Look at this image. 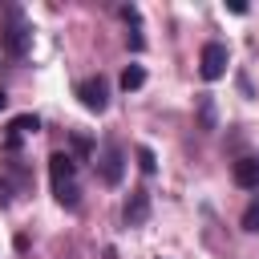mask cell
Masks as SVG:
<instances>
[{
    "instance_id": "cell-16",
    "label": "cell",
    "mask_w": 259,
    "mask_h": 259,
    "mask_svg": "<svg viewBox=\"0 0 259 259\" xmlns=\"http://www.w3.org/2000/svg\"><path fill=\"white\" fill-rule=\"evenodd\" d=\"M0 206H8V182H0Z\"/></svg>"
},
{
    "instance_id": "cell-14",
    "label": "cell",
    "mask_w": 259,
    "mask_h": 259,
    "mask_svg": "<svg viewBox=\"0 0 259 259\" xmlns=\"http://www.w3.org/2000/svg\"><path fill=\"white\" fill-rule=\"evenodd\" d=\"M125 40H130V49H134V53H142V49H146V36H142V32H130Z\"/></svg>"
},
{
    "instance_id": "cell-6",
    "label": "cell",
    "mask_w": 259,
    "mask_h": 259,
    "mask_svg": "<svg viewBox=\"0 0 259 259\" xmlns=\"http://www.w3.org/2000/svg\"><path fill=\"white\" fill-rule=\"evenodd\" d=\"M121 219H125V227H142V223L150 219V194H146V190H130Z\"/></svg>"
},
{
    "instance_id": "cell-7",
    "label": "cell",
    "mask_w": 259,
    "mask_h": 259,
    "mask_svg": "<svg viewBox=\"0 0 259 259\" xmlns=\"http://www.w3.org/2000/svg\"><path fill=\"white\" fill-rule=\"evenodd\" d=\"M231 174H235V182H239L243 190H251V186H259V158H239Z\"/></svg>"
},
{
    "instance_id": "cell-8",
    "label": "cell",
    "mask_w": 259,
    "mask_h": 259,
    "mask_svg": "<svg viewBox=\"0 0 259 259\" xmlns=\"http://www.w3.org/2000/svg\"><path fill=\"white\" fill-rule=\"evenodd\" d=\"M36 130H40V117H36V113H16V117L8 121V134H16V138L36 134Z\"/></svg>"
},
{
    "instance_id": "cell-9",
    "label": "cell",
    "mask_w": 259,
    "mask_h": 259,
    "mask_svg": "<svg viewBox=\"0 0 259 259\" xmlns=\"http://www.w3.org/2000/svg\"><path fill=\"white\" fill-rule=\"evenodd\" d=\"M142 85H146V69H142V65H125V73H121V89L134 93V89H142Z\"/></svg>"
},
{
    "instance_id": "cell-5",
    "label": "cell",
    "mask_w": 259,
    "mask_h": 259,
    "mask_svg": "<svg viewBox=\"0 0 259 259\" xmlns=\"http://www.w3.org/2000/svg\"><path fill=\"white\" fill-rule=\"evenodd\" d=\"M77 97H81L85 109L101 113V109L109 105V85H105V77H89V81H81V85H77Z\"/></svg>"
},
{
    "instance_id": "cell-11",
    "label": "cell",
    "mask_w": 259,
    "mask_h": 259,
    "mask_svg": "<svg viewBox=\"0 0 259 259\" xmlns=\"http://www.w3.org/2000/svg\"><path fill=\"white\" fill-rule=\"evenodd\" d=\"M243 231H251V235L259 231V202H251V206L243 210Z\"/></svg>"
},
{
    "instance_id": "cell-1",
    "label": "cell",
    "mask_w": 259,
    "mask_h": 259,
    "mask_svg": "<svg viewBox=\"0 0 259 259\" xmlns=\"http://www.w3.org/2000/svg\"><path fill=\"white\" fill-rule=\"evenodd\" d=\"M0 49L8 57H24L32 49V24L20 16V8H0Z\"/></svg>"
},
{
    "instance_id": "cell-15",
    "label": "cell",
    "mask_w": 259,
    "mask_h": 259,
    "mask_svg": "<svg viewBox=\"0 0 259 259\" xmlns=\"http://www.w3.org/2000/svg\"><path fill=\"white\" fill-rule=\"evenodd\" d=\"M121 20H130V24H138V8H130V4H125V8H121Z\"/></svg>"
},
{
    "instance_id": "cell-3",
    "label": "cell",
    "mask_w": 259,
    "mask_h": 259,
    "mask_svg": "<svg viewBox=\"0 0 259 259\" xmlns=\"http://www.w3.org/2000/svg\"><path fill=\"white\" fill-rule=\"evenodd\" d=\"M227 61H231L227 45H223V40H206V45H202V57H198V73H202V81H219V77L227 73Z\"/></svg>"
},
{
    "instance_id": "cell-10",
    "label": "cell",
    "mask_w": 259,
    "mask_h": 259,
    "mask_svg": "<svg viewBox=\"0 0 259 259\" xmlns=\"http://www.w3.org/2000/svg\"><path fill=\"white\" fill-rule=\"evenodd\" d=\"M138 166H142V174H154L158 170V158H154L150 146H138Z\"/></svg>"
},
{
    "instance_id": "cell-18",
    "label": "cell",
    "mask_w": 259,
    "mask_h": 259,
    "mask_svg": "<svg viewBox=\"0 0 259 259\" xmlns=\"http://www.w3.org/2000/svg\"><path fill=\"white\" fill-rule=\"evenodd\" d=\"M158 259H166V255H158Z\"/></svg>"
},
{
    "instance_id": "cell-4",
    "label": "cell",
    "mask_w": 259,
    "mask_h": 259,
    "mask_svg": "<svg viewBox=\"0 0 259 259\" xmlns=\"http://www.w3.org/2000/svg\"><path fill=\"white\" fill-rule=\"evenodd\" d=\"M97 174H101V182H105V186H117V182H121V174H125V150L109 142V146L97 154Z\"/></svg>"
},
{
    "instance_id": "cell-13",
    "label": "cell",
    "mask_w": 259,
    "mask_h": 259,
    "mask_svg": "<svg viewBox=\"0 0 259 259\" xmlns=\"http://www.w3.org/2000/svg\"><path fill=\"white\" fill-rule=\"evenodd\" d=\"M73 150H77V154H89L93 146H89V138H85V134H73Z\"/></svg>"
},
{
    "instance_id": "cell-2",
    "label": "cell",
    "mask_w": 259,
    "mask_h": 259,
    "mask_svg": "<svg viewBox=\"0 0 259 259\" xmlns=\"http://www.w3.org/2000/svg\"><path fill=\"white\" fill-rule=\"evenodd\" d=\"M73 174H77V162L69 158V154H49V178H53V194H57V202L61 206H77V186H73Z\"/></svg>"
},
{
    "instance_id": "cell-12",
    "label": "cell",
    "mask_w": 259,
    "mask_h": 259,
    "mask_svg": "<svg viewBox=\"0 0 259 259\" xmlns=\"http://www.w3.org/2000/svg\"><path fill=\"white\" fill-rule=\"evenodd\" d=\"M198 109H202V130H210V125H214V109H210V97H202V101H198Z\"/></svg>"
},
{
    "instance_id": "cell-17",
    "label": "cell",
    "mask_w": 259,
    "mask_h": 259,
    "mask_svg": "<svg viewBox=\"0 0 259 259\" xmlns=\"http://www.w3.org/2000/svg\"><path fill=\"white\" fill-rule=\"evenodd\" d=\"M4 105H8V93H4V89H0V109H4Z\"/></svg>"
}]
</instances>
